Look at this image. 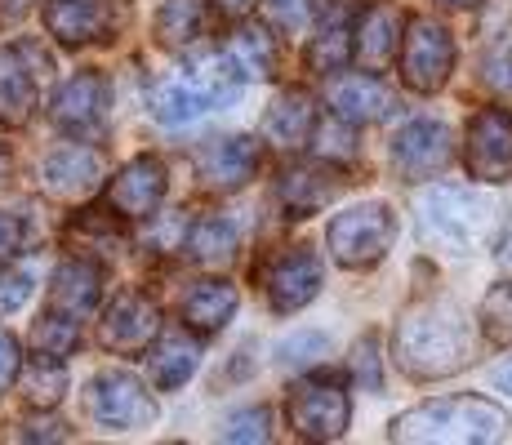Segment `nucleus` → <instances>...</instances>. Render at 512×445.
Masks as SVG:
<instances>
[{
    "instance_id": "f257e3e1",
    "label": "nucleus",
    "mask_w": 512,
    "mask_h": 445,
    "mask_svg": "<svg viewBox=\"0 0 512 445\" xmlns=\"http://www.w3.org/2000/svg\"><path fill=\"white\" fill-rule=\"evenodd\" d=\"M477 339L455 303H419L397 321L392 356L410 379H446L472 365Z\"/></svg>"
},
{
    "instance_id": "f03ea898",
    "label": "nucleus",
    "mask_w": 512,
    "mask_h": 445,
    "mask_svg": "<svg viewBox=\"0 0 512 445\" xmlns=\"http://www.w3.org/2000/svg\"><path fill=\"white\" fill-rule=\"evenodd\" d=\"M245 76L232 67V58L223 49H205V54H187L183 67L156 76L152 89H147V103H152V116L165 125H187L201 112H214V107L232 103L241 94Z\"/></svg>"
},
{
    "instance_id": "7ed1b4c3",
    "label": "nucleus",
    "mask_w": 512,
    "mask_h": 445,
    "mask_svg": "<svg viewBox=\"0 0 512 445\" xmlns=\"http://www.w3.org/2000/svg\"><path fill=\"white\" fill-rule=\"evenodd\" d=\"M508 432V414L495 401L459 392L428 401L392 423V441H499Z\"/></svg>"
},
{
    "instance_id": "20e7f679",
    "label": "nucleus",
    "mask_w": 512,
    "mask_h": 445,
    "mask_svg": "<svg viewBox=\"0 0 512 445\" xmlns=\"http://www.w3.org/2000/svg\"><path fill=\"white\" fill-rule=\"evenodd\" d=\"M423 227L437 245L455 254H477L490 241V227H495V205L481 192L468 187H432L423 196Z\"/></svg>"
},
{
    "instance_id": "39448f33",
    "label": "nucleus",
    "mask_w": 512,
    "mask_h": 445,
    "mask_svg": "<svg viewBox=\"0 0 512 445\" xmlns=\"http://www.w3.org/2000/svg\"><path fill=\"white\" fill-rule=\"evenodd\" d=\"M326 241H330V254L339 267L366 272V267L379 263L383 254L392 250V241H397V214H392V205H383V201L352 205V210L334 214Z\"/></svg>"
},
{
    "instance_id": "423d86ee",
    "label": "nucleus",
    "mask_w": 512,
    "mask_h": 445,
    "mask_svg": "<svg viewBox=\"0 0 512 445\" xmlns=\"http://www.w3.org/2000/svg\"><path fill=\"white\" fill-rule=\"evenodd\" d=\"M285 414H290V428L303 441H339L348 432L352 401L339 374H308L290 388Z\"/></svg>"
},
{
    "instance_id": "0eeeda50",
    "label": "nucleus",
    "mask_w": 512,
    "mask_h": 445,
    "mask_svg": "<svg viewBox=\"0 0 512 445\" xmlns=\"http://www.w3.org/2000/svg\"><path fill=\"white\" fill-rule=\"evenodd\" d=\"M401 76L415 94H437L455 67V41L437 18H410L401 32Z\"/></svg>"
},
{
    "instance_id": "6e6552de",
    "label": "nucleus",
    "mask_w": 512,
    "mask_h": 445,
    "mask_svg": "<svg viewBox=\"0 0 512 445\" xmlns=\"http://www.w3.org/2000/svg\"><path fill=\"white\" fill-rule=\"evenodd\" d=\"M90 414L98 428L139 432L156 423V401L130 370H103L90 379Z\"/></svg>"
},
{
    "instance_id": "1a4fd4ad",
    "label": "nucleus",
    "mask_w": 512,
    "mask_h": 445,
    "mask_svg": "<svg viewBox=\"0 0 512 445\" xmlns=\"http://www.w3.org/2000/svg\"><path fill=\"white\" fill-rule=\"evenodd\" d=\"M464 165L481 183H508L512 178V112L486 107L468 121Z\"/></svg>"
},
{
    "instance_id": "9d476101",
    "label": "nucleus",
    "mask_w": 512,
    "mask_h": 445,
    "mask_svg": "<svg viewBox=\"0 0 512 445\" xmlns=\"http://www.w3.org/2000/svg\"><path fill=\"white\" fill-rule=\"evenodd\" d=\"M450 161H455V143H450V130L441 121H410L392 138V170L406 183L446 174Z\"/></svg>"
},
{
    "instance_id": "9b49d317",
    "label": "nucleus",
    "mask_w": 512,
    "mask_h": 445,
    "mask_svg": "<svg viewBox=\"0 0 512 445\" xmlns=\"http://www.w3.org/2000/svg\"><path fill=\"white\" fill-rule=\"evenodd\" d=\"M156 330H161V308H156L147 294L139 290H125L121 299L112 303V308L103 312V325H98V343H103L107 352H143L147 343L156 339Z\"/></svg>"
},
{
    "instance_id": "f8f14e48",
    "label": "nucleus",
    "mask_w": 512,
    "mask_h": 445,
    "mask_svg": "<svg viewBox=\"0 0 512 445\" xmlns=\"http://www.w3.org/2000/svg\"><path fill=\"white\" fill-rule=\"evenodd\" d=\"M263 165V147L245 134H228V138H214L196 152V174H201L205 187L214 192H232V187H245Z\"/></svg>"
},
{
    "instance_id": "ddd939ff",
    "label": "nucleus",
    "mask_w": 512,
    "mask_h": 445,
    "mask_svg": "<svg viewBox=\"0 0 512 445\" xmlns=\"http://www.w3.org/2000/svg\"><path fill=\"white\" fill-rule=\"evenodd\" d=\"M54 125L72 138H90L103 130L107 121V81L98 72H81L72 76L67 85H58L54 107H49Z\"/></svg>"
},
{
    "instance_id": "4468645a",
    "label": "nucleus",
    "mask_w": 512,
    "mask_h": 445,
    "mask_svg": "<svg viewBox=\"0 0 512 445\" xmlns=\"http://www.w3.org/2000/svg\"><path fill=\"white\" fill-rule=\"evenodd\" d=\"M165 201V165L161 156H134L121 174L107 183V205L121 219H152Z\"/></svg>"
},
{
    "instance_id": "2eb2a0df",
    "label": "nucleus",
    "mask_w": 512,
    "mask_h": 445,
    "mask_svg": "<svg viewBox=\"0 0 512 445\" xmlns=\"http://www.w3.org/2000/svg\"><path fill=\"white\" fill-rule=\"evenodd\" d=\"M339 192H343V174L321 161L290 165V170L277 178V205L285 210V219H312V214L326 210Z\"/></svg>"
},
{
    "instance_id": "dca6fc26",
    "label": "nucleus",
    "mask_w": 512,
    "mask_h": 445,
    "mask_svg": "<svg viewBox=\"0 0 512 445\" xmlns=\"http://www.w3.org/2000/svg\"><path fill=\"white\" fill-rule=\"evenodd\" d=\"M41 183L58 201H81V196H90L94 187L103 183V152H94L90 143L54 147V152L45 156Z\"/></svg>"
},
{
    "instance_id": "f3484780",
    "label": "nucleus",
    "mask_w": 512,
    "mask_h": 445,
    "mask_svg": "<svg viewBox=\"0 0 512 445\" xmlns=\"http://www.w3.org/2000/svg\"><path fill=\"white\" fill-rule=\"evenodd\" d=\"M321 290V263L308 245H294L285 250L277 263L268 267V303L277 312H299L317 299Z\"/></svg>"
},
{
    "instance_id": "a211bd4d",
    "label": "nucleus",
    "mask_w": 512,
    "mask_h": 445,
    "mask_svg": "<svg viewBox=\"0 0 512 445\" xmlns=\"http://www.w3.org/2000/svg\"><path fill=\"white\" fill-rule=\"evenodd\" d=\"M401 49V14L392 5H370L352 23V58L361 72H383Z\"/></svg>"
},
{
    "instance_id": "6ab92c4d",
    "label": "nucleus",
    "mask_w": 512,
    "mask_h": 445,
    "mask_svg": "<svg viewBox=\"0 0 512 445\" xmlns=\"http://www.w3.org/2000/svg\"><path fill=\"white\" fill-rule=\"evenodd\" d=\"M45 27L58 45H90L103 41L112 27V9L107 0H49L45 5Z\"/></svg>"
},
{
    "instance_id": "aec40b11",
    "label": "nucleus",
    "mask_w": 512,
    "mask_h": 445,
    "mask_svg": "<svg viewBox=\"0 0 512 445\" xmlns=\"http://www.w3.org/2000/svg\"><path fill=\"white\" fill-rule=\"evenodd\" d=\"M98 303H103V272L90 259H67L54 272V285H49V312L81 321V316L98 312Z\"/></svg>"
},
{
    "instance_id": "412c9836",
    "label": "nucleus",
    "mask_w": 512,
    "mask_h": 445,
    "mask_svg": "<svg viewBox=\"0 0 512 445\" xmlns=\"http://www.w3.org/2000/svg\"><path fill=\"white\" fill-rule=\"evenodd\" d=\"M312 125H317V107H312L308 89H299V85L281 89V94L272 98V107L263 112V134H268V143L285 147V152L308 147Z\"/></svg>"
},
{
    "instance_id": "4be33fe9",
    "label": "nucleus",
    "mask_w": 512,
    "mask_h": 445,
    "mask_svg": "<svg viewBox=\"0 0 512 445\" xmlns=\"http://www.w3.org/2000/svg\"><path fill=\"white\" fill-rule=\"evenodd\" d=\"M326 98H330L334 116H339V121H348V125L383 121V116H388V107H392V94L374 81L370 72L366 76H339V81H330Z\"/></svg>"
},
{
    "instance_id": "5701e85b",
    "label": "nucleus",
    "mask_w": 512,
    "mask_h": 445,
    "mask_svg": "<svg viewBox=\"0 0 512 445\" xmlns=\"http://www.w3.org/2000/svg\"><path fill=\"white\" fill-rule=\"evenodd\" d=\"M152 356H147V365H152V379L161 392H174L183 388L187 379H192V370L201 365V343L192 339L187 330H156V339L147 343Z\"/></svg>"
},
{
    "instance_id": "b1692460",
    "label": "nucleus",
    "mask_w": 512,
    "mask_h": 445,
    "mask_svg": "<svg viewBox=\"0 0 512 445\" xmlns=\"http://www.w3.org/2000/svg\"><path fill=\"white\" fill-rule=\"evenodd\" d=\"M36 112V72L27 67L23 45L0 49V125H27Z\"/></svg>"
},
{
    "instance_id": "393cba45",
    "label": "nucleus",
    "mask_w": 512,
    "mask_h": 445,
    "mask_svg": "<svg viewBox=\"0 0 512 445\" xmlns=\"http://www.w3.org/2000/svg\"><path fill=\"white\" fill-rule=\"evenodd\" d=\"M232 312H236V290L228 281H201V285H192L183 299L187 330H196L201 339L205 334H219L223 325L232 321Z\"/></svg>"
},
{
    "instance_id": "a878e982",
    "label": "nucleus",
    "mask_w": 512,
    "mask_h": 445,
    "mask_svg": "<svg viewBox=\"0 0 512 445\" xmlns=\"http://www.w3.org/2000/svg\"><path fill=\"white\" fill-rule=\"evenodd\" d=\"M236 241H241V227H236V219H228V214H201V219L187 227L183 250L192 254L196 263L219 267V263H228L236 254Z\"/></svg>"
},
{
    "instance_id": "bb28decb",
    "label": "nucleus",
    "mask_w": 512,
    "mask_h": 445,
    "mask_svg": "<svg viewBox=\"0 0 512 445\" xmlns=\"http://www.w3.org/2000/svg\"><path fill=\"white\" fill-rule=\"evenodd\" d=\"M18 388H23V401L36 405V410H49V405L63 401L67 392V370L58 356H41L36 352L27 365H18Z\"/></svg>"
},
{
    "instance_id": "cd10ccee",
    "label": "nucleus",
    "mask_w": 512,
    "mask_h": 445,
    "mask_svg": "<svg viewBox=\"0 0 512 445\" xmlns=\"http://www.w3.org/2000/svg\"><path fill=\"white\" fill-rule=\"evenodd\" d=\"M223 54L232 58V67L241 76H250V81H259V76L272 72V58H277V49H272V27H259V23H241L232 32V41Z\"/></svg>"
},
{
    "instance_id": "c85d7f7f",
    "label": "nucleus",
    "mask_w": 512,
    "mask_h": 445,
    "mask_svg": "<svg viewBox=\"0 0 512 445\" xmlns=\"http://www.w3.org/2000/svg\"><path fill=\"white\" fill-rule=\"evenodd\" d=\"M348 58H352V23L334 14V18H326V23H321V32L312 36V45H308V67H312V72H321V76H330V72H339Z\"/></svg>"
},
{
    "instance_id": "c756f323",
    "label": "nucleus",
    "mask_w": 512,
    "mask_h": 445,
    "mask_svg": "<svg viewBox=\"0 0 512 445\" xmlns=\"http://www.w3.org/2000/svg\"><path fill=\"white\" fill-rule=\"evenodd\" d=\"M205 27V5L201 0H165V9L156 14V36H161V45H192L196 36H201Z\"/></svg>"
},
{
    "instance_id": "7c9ffc66",
    "label": "nucleus",
    "mask_w": 512,
    "mask_h": 445,
    "mask_svg": "<svg viewBox=\"0 0 512 445\" xmlns=\"http://www.w3.org/2000/svg\"><path fill=\"white\" fill-rule=\"evenodd\" d=\"M76 343H81V325L63 312H45L32 330V348L41 356H58V361H63V356L76 352Z\"/></svg>"
},
{
    "instance_id": "2f4dec72",
    "label": "nucleus",
    "mask_w": 512,
    "mask_h": 445,
    "mask_svg": "<svg viewBox=\"0 0 512 445\" xmlns=\"http://www.w3.org/2000/svg\"><path fill=\"white\" fill-rule=\"evenodd\" d=\"M481 334H486L495 348H512V281L495 285V290L481 299Z\"/></svg>"
},
{
    "instance_id": "473e14b6",
    "label": "nucleus",
    "mask_w": 512,
    "mask_h": 445,
    "mask_svg": "<svg viewBox=\"0 0 512 445\" xmlns=\"http://www.w3.org/2000/svg\"><path fill=\"white\" fill-rule=\"evenodd\" d=\"M223 441H272V410L268 405H250V410L232 414L223 423Z\"/></svg>"
},
{
    "instance_id": "72a5a7b5",
    "label": "nucleus",
    "mask_w": 512,
    "mask_h": 445,
    "mask_svg": "<svg viewBox=\"0 0 512 445\" xmlns=\"http://www.w3.org/2000/svg\"><path fill=\"white\" fill-rule=\"evenodd\" d=\"M348 365H352V379L361 383L366 392H374L383 383V365H379V339L374 334H366V339H357V348H352L348 356Z\"/></svg>"
},
{
    "instance_id": "f704fd0d",
    "label": "nucleus",
    "mask_w": 512,
    "mask_h": 445,
    "mask_svg": "<svg viewBox=\"0 0 512 445\" xmlns=\"http://www.w3.org/2000/svg\"><path fill=\"white\" fill-rule=\"evenodd\" d=\"M32 299V272L0 263V312H18Z\"/></svg>"
},
{
    "instance_id": "c9c22d12",
    "label": "nucleus",
    "mask_w": 512,
    "mask_h": 445,
    "mask_svg": "<svg viewBox=\"0 0 512 445\" xmlns=\"http://www.w3.org/2000/svg\"><path fill=\"white\" fill-rule=\"evenodd\" d=\"M268 9V23L281 27V32H303L312 14V0H263Z\"/></svg>"
},
{
    "instance_id": "e433bc0d",
    "label": "nucleus",
    "mask_w": 512,
    "mask_h": 445,
    "mask_svg": "<svg viewBox=\"0 0 512 445\" xmlns=\"http://www.w3.org/2000/svg\"><path fill=\"white\" fill-rule=\"evenodd\" d=\"M18 365H23V348H18V339L9 330H0V392L14 388Z\"/></svg>"
},
{
    "instance_id": "4c0bfd02",
    "label": "nucleus",
    "mask_w": 512,
    "mask_h": 445,
    "mask_svg": "<svg viewBox=\"0 0 512 445\" xmlns=\"http://www.w3.org/2000/svg\"><path fill=\"white\" fill-rule=\"evenodd\" d=\"M18 241H23V227H18V219L0 214V259H9V254L18 250Z\"/></svg>"
},
{
    "instance_id": "58836bf2",
    "label": "nucleus",
    "mask_w": 512,
    "mask_h": 445,
    "mask_svg": "<svg viewBox=\"0 0 512 445\" xmlns=\"http://www.w3.org/2000/svg\"><path fill=\"white\" fill-rule=\"evenodd\" d=\"M250 5H254V0H219V9H223V14H228V18L245 14V9H250Z\"/></svg>"
},
{
    "instance_id": "ea45409f",
    "label": "nucleus",
    "mask_w": 512,
    "mask_h": 445,
    "mask_svg": "<svg viewBox=\"0 0 512 445\" xmlns=\"http://www.w3.org/2000/svg\"><path fill=\"white\" fill-rule=\"evenodd\" d=\"M495 383H499L504 392H512V361H508V365H499V370H495Z\"/></svg>"
},
{
    "instance_id": "a19ab883",
    "label": "nucleus",
    "mask_w": 512,
    "mask_h": 445,
    "mask_svg": "<svg viewBox=\"0 0 512 445\" xmlns=\"http://www.w3.org/2000/svg\"><path fill=\"white\" fill-rule=\"evenodd\" d=\"M437 5H450V9H468V5H477V0H437Z\"/></svg>"
},
{
    "instance_id": "79ce46f5",
    "label": "nucleus",
    "mask_w": 512,
    "mask_h": 445,
    "mask_svg": "<svg viewBox=\"0 0 512 445\" xmlns=\"http://www.w3.org/2000/svg\"><path fill=\"white\" fill-rule=\"evenodd\" d=\"M5 174H9V152L0 147V178H5Z\"/></svg>"
}]
</instances>
